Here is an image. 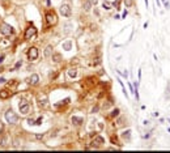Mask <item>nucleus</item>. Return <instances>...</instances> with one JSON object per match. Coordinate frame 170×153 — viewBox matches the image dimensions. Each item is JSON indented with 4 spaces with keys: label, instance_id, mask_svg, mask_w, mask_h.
Returning <instances> with one entry per match:
<instances>
[{
    "label": "nucleus",
    "instance_id": "1",
    "mask_svg": "<svg viewBox=\"0 0 170 153\" xmlns=\"http://www.w3.org/2000/svg\"><path fill=\"white\" fill-rule=\"evenodd\" d=\"M45 19H46L47 26H54V25L58 24V16H56V13L54 11H47Z\"/></svg>",
    "mask_w": 170,
    "mask_h": 153
},
{
    "label": "nucleus",
    "instance_id": "2",
    "mask_svg": "<svg viewBox=\"0 0 170 153\" xmlns=\"http://www.w3.org/2000/svg\"><path fill=\"white\" fill-rule=\"evenodd\" d=\"M90 144H92V146H87V149H98L101 145L105 144V137H102L101 135H96Z\"/></svg>",
    "mask_w": 170,
    "mask_h": 153
},
{
    "label": "nucleus",
    "instance_id": "3",
    "mask_svg": "<svg viewBox=\"0 0 170 153\" xmlns=\"http://www.w3.org/2000/svg\"><path fill=\"white\" fill-rule=\"evenodd\" d=\"M13 32H15V30H13V26L9 25V24L3 22L2 25H0V34L4 35V37H9V35H12Z\"/></svg>",
    "mask_w": 170,
    "mask_h": 153
},
{
    "label": "nucleus",
    "instance_id": "4",
    "mask_svg": "<svg viewBox=\"0 0 170 153\" xmlns=\"http://www.w3.org/2000/svg\"><path fill=\"white\" fill-rule=\"evenodd\" d=\"M19 107H20V113H21L22 115H28V114L30 113V110H32V106H30V103H29L26 100H21Z\"/></svg>",
    "mask_w": 170,
    "mask_h": 153
},
{
    "label": "nucleus",
    "instance_id": "5",
    "mask_svg": "<svg viewBox=\"0 0 170 153\" xmlns=\"http://www.w3.org/2000/svg\"><path fill=\"white\" fill-rule=\"evenodd\" d=\"M59 12H60V15H62L63 17H71V15H72V8H71V5H69V4L64 3V4H62V5H60Z\"/></svg>",
    "mask_w": 170,
    "mask_h": 153
},
{
    "label": "nucleus",
    "instance_id": "6",
    "mask_svg": "<svg viewBox=\"0 0 170 153\" xmlns=\"http://www.w3.org/2000/svg\"><path fill=\"white\" fill-rule=\"evenodd\" d=\"M37 35V29H35V26H33V25H30L26 30H25V34H24V38L26 39V41H29V39H32V38H34Z\"/></svg>",
    "mask_w": 170,
    "mask_h": 153
},
{
    "label": "nucleus",
    "instance_id": "7",
    "mask_svg": "<svg viewBox=\"0 0 170 153\" xmlns=\"http://www.w3.org/2000/svg\"><path fill=\"white\" fill-rule=\"evenodd\" d=\"M5 120H7L9 124H15V123H17L19 117L13 113V110H8V111L5 113Z\"/></svg>",
    "mask_w": 170,
    "mask_h": 153
},
{
    "label": "nucleus",
    "instance_id": "8",
    "mask_svg": "<svg viewBox=\"0 0 170 153\" xmlns=\"http://www.w3.org/2000/svg\"><path fill=\"white\" fill-rule=\"evenodd\" d=\"M38 56H39V52H38V48H37V47L33 46V47H30V48L28 50V59H29L30 62L37 60Z\"/></svg>",
    "mask_w": 170,
    "mask_h": 153
},
{
    "label": "nucleus",
    "instance_id": "9",
    "mask_svg": "<svg viewBox=\"0 0 170 153\" xmlns=\"http://www.w3.org/2000/svg\"><path fill=\"white\" fill-rule=\"evenodd\" d=\"M28 83H29L30 85H37V84L39 83V76H38L37 73H33V75L30 76V77H29Z\"/></svg>",
    "mask_w": 170,
    "mask_h": 153
},
{
    "label": "nucleus",
    "instance_id": "10",
    "mask_svg": "<svg viewBox=\"0 0 170 153\" xmlns=\"http://www.w3.org/2000/svg\"><path fill=\"white\" fill-rule=\"evenodd\" d=\"M67 75H68V77L69 79H76L77 77V68L76 67H72L67 71Z\"/></svg>",
    "mask_w": 170,
    "mask_h": 153
},
{
    "label": "nucleus",
    "instance_id": "11",
    "mask_svg": "<svg viewBox=\"0 0 170 153\" xmlns=\"http://www.w3.org/2000/svg\"><path fill=\"white\" fill-rule=\"evenodd\" d=\"M71 122H72L73 124H76V126H81V124L84 123V118H81V117H76V115H73V117L71 118Z\"/></svg>",
    "mask_w": 170,
    "mask_h": 153
},
{
    "label": "nucleus",
    "instance_id": "12",
    "mask_svg": "<svg viewBox=\"0 0 170 153\" xmlns=\"http://www.w3.org/2000/svg\"><path fill=\"white\" fill-rule=\"evenodd\" d=\"M92 3H90V0H85V2L82 3V11L84 12H90V9H92Z\"/></svg>",
    "mask_w": 170,
    "mask_h": 153
},
{
    "label": "nucleus",
    "instance_id": "13",
    "mask_svg": "<svg viewBox=\"0 0 170 153\" xmlns=\"http://www.w3.org/2000/svg\"><path fill=\"white\" fill-rule=\"evenodd\" d=\"M51 59H52L55 63H59V62H62V60H63V55H62L60 52H52Z\"/></svg>",
    "mask_w": 170,
    "mask_h": 153
},
{
    "label": "nucleus",
    "instance_id": "14",
    "mask_svg": "<svg viewBox=\"0 0 170 153\" xmlns=\"http://www.w3.org/2000/svg\"><path fill=\"white\" fill-rule=\"evenodd\" d=\"M72 46H73V43H72V41H71V39H68V41L63 42V45H62L63 50H65V51H69V50H72Z\"/></svg>",
    "mask_w": 170,
    "mask_h": 153
},
{
    "label": "nucleus",
    "instance_id": "15",
    "mask_svg": "<svg viewBox=\"0 0 170 153\" xmlns=\"http://www.w3.org/2000/svg\"><path fill=\"white\" fill-rule=\"evenodd\" d=\"M54 50V47L51 46V45H48L46 48H45V52H43V55H45V58H51V55H52V51Z\"/></svg>",
    "mask_w": 170,
    "mask_h": 153
},
{
    "label": "nucleus",
    "instance_id": "16",
    "mask_svg": "<svg viewBox=\"0 0 170 153\" xmlns=\"http://www.w3.org/2000/svg\"><path fill=\"white\" fill-rule=\"evenodd\" d=\"M119 114H120V109H119V107H115V109H113V111L109 114V118H110V119L118 118V117H119Z\"/></svg>",
    "mask_w": 170,
    "mask_h": 153
},
{
    "label": "nucleus",
    "instance_id": "17",
    "mask_svg": "<svg viewBox=\"0 0 170 153\" xmlns=\"http://www.w3.org/2000/svg\"><path fill=\"white\" fill-rule=\"evenodd\" d=\"M131 130H126V131H123L122 132V139L123 140H126V141H130L131 140Z\"/></svg>",
    "mask_w": 170,
    "mask_h": 153
},
{
    "label": "nucleus",
    "instance_id": "18",
    "mask_svg": "<svg viewBox=\"0 0 170 153\" xmlns=\"http://www.w3.org/2000/svg\"><path fill=\"white\" fill-rule=\"evenodd\" d=\"M9 96H11V93L7 89L0 90V100H7V98H9Z\"/></svg>",
    "mask_w": 170,
    "mask_h": 153
},
{
    "label": "nucleus",
    "instance_id": "19",
    "mask_svg": "<svg viewBox=\"0 0 170 153\" xmlns=\"http://www.w3.org/2000/svg\"><path fill=\"white\" fill-rule=\"evenodd\" d=\"M102 8H104L105 11H110V9H111V4H110V3L107 2V0H106V2H104V3H102Z\"/></svg>",
    "mask_w": 170,
    "mask_h": 153
},
{
    "label": "nucleus",
    "instance_id": "20",
    "mask_svg": "<svg viewBox=\"0 0 170 153\" xmlns=\"http://www.w3.org/2000/svg\"><path fill=\"white\" fill-rule=\"evenodd\" d=\"M123 3H124L126 8H131L133 5V0H123Z\"/></svg>",
    "mask_w": 170,
    "mask_h": 153
},
{
    "label": "nucleus",
    "instance_id": "21",
    "mask_svg": "<svg viewBox=\"0 0 170 153\" xmlns=\"http://www.w3.org/2000/svg\"><path fill=\"white\" fill-rule=\"evenodd\" d=\"M110 140H111V143H113V144H115V145H119V146L122 145V144L119 143V140H118V137H117V136H114V135H113V136L110 137Z\"/></svg>",
    "mask_w": 170,
    "mask_h": 153
},
{
    "label": "nucleus",
    "instance_id": "22",
    "mask_svg": "<svg viewBox=\"0 0 170 153\" xmlns=\"http://www.w3.org/2000/svg\"><path fill=\"white\" fill-rule=\"evenodd\" d=\"M93 64H94V65L101 64V56H100V55H98L97 58H94V59H93Z\"/></svg>",
    "mask_w": 170,
    "mask_h": 153
},
{
    "label": "nucleus",
    "instance_id": "23",
    "mask_svg": "<svg viewBox=\"0 0 170 153\" xmlns=\"http://www.w3.org/2000/svg\"><path fill=\"white\" fill-rule=\"evenodd\" d=\"M98 109H100V106H98V105H96V106H94V107L90 110V114H94V113H97V111H98Z\"/></svg>",
    "mask_w": 170,
    "mask_h": 153
},
{
    "label": "nucleus",
    "instance_id": "24",
    "mask_svg": "<svg viewBox=\"0 0 170 153\" xmlns=\"http://www.w3.org/2000/svg\"><path fill=\"white\" fill-rule=\"evenodd\" d=\"M42 120H43V118H42V117H39V118H38L37 120H34V124H37V126H39V124L42 123Z\"/></svg>",
    "mask_w": 170,
    "mask_h": 153
},
{
    "label": "nucleus",
    "instance_id": "25",
    "mask_svg": "<svg viewBox=\"0 0 170 153\" xmlns=\"http://www.w3.org/2000/svg\"><path fill=\"white\" fill-rule=\"evenodd\" d=\"M64 26H65V28H69V26H72V24H71V22H67ZM68 32H69V29H65V30H64V33H68Z\"/></svg>",
    "mask_w": 170,
    "mask_h": 153
},
{
    "label": "nucleus",
    "instance_id": "26",
    "mask_svg": "<svg viewBox=\"0 0 170 153\" xmlns=\"http://www.w3.org/2000/svg\"><path fill=\"white\" fill-rule=\"evenodd\" d=\"M20 65H22V60H19V62L16 63V65H15V68H13V69H17Z\"/></svg>",
    "mask_w": 170,
    "mask_h": 153
},
{
    "label": "nucleus",
    "instance_id": "27",
    "mask_svg": "<svg viewBox=\"0 0 170 153\" xmlns=\"http://www.w3.org/2000/svg\"><path fill=\"white\" fill-rule=\"evenodd\" d=\"M163 4H165V8H166V9H169V8H170V0H167V2H165Z\"/></svg>",
    "mask_w": 170,
    "mask_h": 153
},
{
    "label": "nucleus",
    "instance_id": "28",
    "mask_svg": "<svg viewBox=\"0 0 170 153\" xmlns=\"http://www.w3.org/2000/svg\"><path fill=\"white\" fill-rule=\"evenodd\" d=\"M90 3H92V5H94V7H96V5L98 4V0H90Z\"/></svg>",
    "mask_w": 170,
    "mask_h": 153
},
{
    "label": "nucleus",
    "instance_id": "29",
    "mask_svg": "<svg viewBox=\"0 0 170 153\" xmlns=\"http://www.w3.org/2000/svg\"><path fill=\"white\" fill-rule=\"evenodd\" d=\"M127 15H128V11L126 9V11H124V12L122 13V17H123V19H126V17H127Z\"/></svg>",
    "mask_w": 170,
    "mask_h": 153
},
{
    "label": "nucleus",
    "instance_id": "30",
    "mask_svg": "<svg viewBox=\"0 0 170 153\" xmlns=\"http://www.w3.org/2000/svg\"><path fill=\"white\" fill-rule=\"evenodd\" d=\"M122 76H123V77H126V79L128 77V72H127V69H126V71H124V72L122 73Z\"/></svg>",
    "mask_w": 170,
    "mask_h": 153
},
{
    "label": "nucleus",
    "instance_id": "31",
    "mask_svg": "<svg viewBox=\"0 0 170 153\" xmlns=\"http://www.w3.org/2000/svg\"><path fill=\"white\" fill-rule=\"evenodd\" d=\"M43 137V133H37L35 135V139H42Z\"/></svg>",
    "mask_w": 170,
    "mask_h": 153
},
{
    "label": "nucleus",
    "instance_id": "32",
    "mask_svg": "<svg viewBox=\"0 0 170 153\" xmlns=\"http://www.w3.org/2000/svg\"><path fill=\"white\" fill-rule=\"evenodd\" d=\"M4 59H5V55H2V56H0V64L4 62Z\"/></svg>",
    "mask_w": 170,
    "mask_h": 153
},
{
    "label": "nucleus",
    "instance_id": "33",
    "mask_svg": "<svg viewBox=\"0 0 170 153\" xmlns=\"http://www.w3.org/2000/svg\"><path fill=\"white\" fill-rule=\"evenodd\" d=\"M144 3H145V7L149 8V2H148V0H144Z\"/></svg>",
    "mask_w": 170,
    "mask_h": 153
},
{
    "label": "nucleus",
    "instance_id": "34",
    "mask_svg": "<svg viewBox=\"0 0 170 153\" xmlns=\"http://www.w3.org/2000/svg\"><path fill=\"white\" fill-rule=\"evenodd\" d=\"M149 123H150V122H149V120H144V122H143V124H144V126H148V124H149Z\"/></svg>",
    "mask_w": 170,
    "mask_h": 153
},
{
    "label": "nucleus",
    "instance_id": "35",
    "mask_svg": "<svg viewBox=\"0 0 170 153\" xmlns=\"http://www.w3.org/2000/svg\"><path fill=\"white\" fill-rule=\"evenodd\" d=\"M3 83H5V79L4 77H0V84H3Z\"/></svg>",
    "mask_w": 170,
    "mask_h": 153
},
{
    "label": "nucleus",
    "instance_id": "36",
    "mask_svg": "<svg viewBox=\"0 0 170 153\" xmlns=\"http://www.w3.org/2000/svg\"><path fill=\"white\" fill-rule=\"evenodd\" d=\"M156 4H157V7H161V2H160V0H156Z\"/></svg>",
    "mask_w": 170,
    "mask_h": 153
},
{
    "label": "nucleus",
    "instance_id": "37",
    "mask_svg": "<svg viewBox=\"0 0 170 153\" xmlns=\"http://www.w3.org/2000/svg\"><path fill=\"white\" fill-rule=\"evenodd\" d=\"M137 75H139V80L141 79V69H139V72H137Z\"/></svg>",
    "mask_w": 170,
    "mask_h": 153
},
{
    "label": "nucleus",
    "instance_id": "38",
    "mask_svg": "<svg viewBox=\"0 0 170 153\" xmlns=\"http://www.w3.org/2000/svg\"><path fill=\"white\" fill-rule=\"evenodd\" d=\"M46 3H47V7L51 5V0H46Z\"/></svg>",
    "mask_w": 170,
    "mask_h": 153
},
{
    "label": "nucleus",
    "instance_id": "39",
    "mask_svg": "<svg viewBox=\"0 0 170 153\" xmlns=\"http://www.w3.org/2000/svg\"><path fill=\"white\" fill-rule=\"evenodd\" d=\"M153 115H154V117H158V115H160V113H158V111H154V114H153Z\"/></svg>",
    "mask_w": 170,
    "mask_h": 153
},
{
    "label": "nucleus",
    "instance_id": "40",
    "mask_svg": "<svg viewBox=\"0 0 170 153\" xmlns=\"http://www.w3.org/2000/svg\"><path fill=\"white\" fill-rule=\"evenodd\" d=\"M167 122H169V123H170V118H167Z\"/></svg>",
    "mask_w": 170,
    "mask_h": 153
},
{
    "label": "nucleus",
    "instance_id": "41",
    "mask_svg": "<svg viewBox=\"0 0 170 153\" xmlns=\"http://www.w3.org/2000/svg\"><path fill=\"white\" fill-rule=\"evenodd\" d=\"M162 2H163V3H165V2H166V0H162Z\"/></svg>",
    "mask_w": 170,
    "mask_h": 153
}]
</instances>
